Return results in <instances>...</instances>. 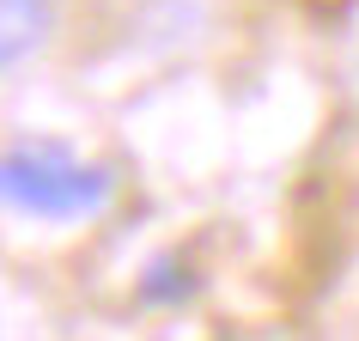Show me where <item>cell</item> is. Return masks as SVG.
Masks as SVG:
<instances>
[{
    "instance_id": "cell-1",
    "label": "cell",
    "mask_w": 359,
    "mask_h": 341,
    "mask_svg": "<svg viewBox=\"0 0 359 341\" xmlns=\"http://www.w3.org/2000/svg\"><path fill=\"white\" fill-rule=\"evenodd\" d=\"M6 201L43 220H79L110 201V170L74 165L61 152H6Z\"/></svg>"
},
{
    "instance_id": "cell-2",
    "label": "cell",
    "mask_w": 359,
    "mask_h": 341,
    "mask_svg": "<svg viewBox=\"0 0 359 341\" xmlns=\"http://www.w3.org/2000/svg\"><path fill=\"white\" fill-rule=\"evenodd\" d=\"M0 19H6V61H25L49 37V0H0Z\"/></svg>"
},
{
    "instance_id": "cell-3",
    "label": "cell",
    "mask_w": 359,
    "mask_h": 341,
    "mask_svg": "<svg viewBox=\"0 0 359 341\" xmlns=\"http://www.w3.org/2000/svg\"><path fill=\"white\" fill-rule=\"evenodd\" d=\"M311 6H329V13H335V6H347V0H311Z\"/></svg>"
}]
</instances>
